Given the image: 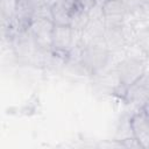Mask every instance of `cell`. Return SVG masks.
I'll list each match as a JSON object with an SVG mask.
<instances>
[{"mask_svg": "<svg viewBox=\"0 0 149 149\" xmlns=\"http://www.w3.org/2000/svg\"><path fill=\"white\" fill-rule=\"evenodd\" d=\"M54 23L50 20L34 19L29 24V33L36 44V47L42 51L51 50V34Z\"/></svg>", "mask_w": 149, "mask_h": 149, "instance_id": "277c9868", "label": "cell"}, {"mask_svg": "<svg viewBox=\"0 0 149 149\" xmlns=\"http://www.w3.org/2000/svg\"><path fill=\"white\" fill-rule=\"evenodd\" d=\"M148 92H149V79L148 72L146 71L140 78L129 84L122 94V98L128 104L139 105L140 107L148 104Z\"/></svg>", "mask_w": 149, "mask_h": 149, "instance_id": "5b68a950", "label": "cell"}, {"mask_svg": "<svg viewBox=\"0 0 149 149\" xmlns=\"http://www.w3.org/2000/svg\"><path fill=\"white\" fill-rule=\"evenodd\" d=\"M147 105L142 106L129 118L133 137L141 144L142 149L149 148V118Z\"/></svg>", "mask_w": 149, "mask_h": 149, "instance_id": "3957f363", "label": "cell"}, {"mask_svg": "<svg viewBox=\"0 0 149 149\" xmlns=\"http://www.w3.org/2000/svg\"><path fill=\"white\" fill-rule=\"evenodd\" d=\"M126 10H127V14L130 13V12H134L135 9L142 7L143 5L148 3V0H121Z\"/></svg>", "mask_w": 149, "mask_h": 149, "instance_id": "4fadbf2b", "label": "cell"}, {"mask_svg": "<svg viewBox=\"0 0 149 149\" xmlns=\"http://www.w3.org/2000/svg\"><path fill=\"white\" fill-rule=\"evenodd\" d=\"M19 0H0V13L7 21H14Z\"/></svg>", "mask_w": 149, "mask_h": 149, "instance_id": "8fae6325", "label": "cell"}, {"mask_svg": "<svg viewBox=\"0 0 149 149\" xmlns=\"http://www.w3.org/2000/svg\"><path fill=\"white\" fill-rule=\"evenodd\" d=\"M52 23L55 26H69L70 24V13L64 3V0H57L51 6Z\"/></svg>", "mask_w": 149, "mask_h": 149, "instance_id": "ba28073f", "label": "cell"}, {"mask_svg": "<svg viewBox=\"0 0 149 149\" xmlns=\"http://www.w3.org/2000/svg\"><path fill=\"white\" fill-rule=\"evenodd\" d=\"M1 29H2V27H1V24H0V36H1Z\"/></svg>", "mask_w": 149, "mask_h": 149, "instance_id": "9a60e30c", "label": "cell"}, {"mask_svg": "<svg viewBox=\"0 0 149 149\" xmlns=\"http://www.w3.org/2000/svg\"><path fill=\"white\" fill-rule=\"evenodd\" d=\"M102 13L105 16H126L127 10L121 0H106L102 5Z\"/></svg>", "mask_w": 149, "mask_h": 149, "instance_id": "9c48e42d", "label": "cell"}, {"mask_svg": "<svg viewBox=\"0 0 149 149\" xmlns=\"http://www.w3.org/2000/svg\"><path fill=\"white\" fill-rule=\"evenodd\" d=\"M104 41L107 50L111 51H119L126 47V42L122 35L121 27H112L105 28L104 30Z\"/></svg>", "mask_w": 149, "mask_h": 149, "instance_id": "52a82bcc", "label": "cell"}, {"mask_svg": "<svg viewBox=\"0 0 149 149\" xmlns=\"http://www.w3.org/2000/svg\"><path fill=\"white\" fill-rule=\"evenodd\" d=\"M90 22V17H88V14L87 12L85 10H78L74 14L71 15L70 17V28L72 30H76V31H83L86 26Z\"/></svg>", "mask_w": 149, "mask_h": 149, "instance_id": "30bf717a", "label": "cell"}, {"mask_svg": "<svg viewBox=\"0 0 149 149\" xmlns=\"http://www.w3.org/2000/svg\"><path fill=\"white\" fill-rule=\"evenodd\" d=\"M121 144L126 148H142L141 144L134 139V137H128L121 141Z\"/></svg>", "mask_w": 149, "mask_h": 149, "instance_id": "5bb4252c", "label": "cell"}, {"mask_svg": "<svg viewBox=\"0 0 149 149\" xmlns=\"http://www.w3.org/2000/svg\"><path fill=\"white\" fill-rule=\"evenodd\" d=\"M146 71H147V68L140 58L128 57L125 61H122L116 68L119 88L122 87V94H123L125 88L129 84L135 81L137 78H140Z\"/></svg>", "mask_w": 149, "mask_h": 149, "instance_id": "7a4b0ae2", "label": "cell"}, {"mask_svg": "<svg viewBox=\"0 0 149 149\" xmlns=\"http://www.w3.org/2000/svg\"><path fill=\"white\" fill-rule=\"evenodd\" d=\"M40 19V20H50L52 21V14H51V7L45 3H40L35 7L33 12V20Z\"/></svg>", "mask_w": 149, "mask_h": 149, "instance_id": "7c38bea8", "label": "cell"}, {"mask_svg": "<svg viewBox=\"0 0 149 149\" xmlns=\"http://www.w3.org/2000/svg\"><path fill=\"white\" fill-rule=\"evenodd\" d=\"M72 44V29L70 26H55L51 34V51L55 55L69 54Z\"/></svg>", "mask_w": 149, "mask_h": 149, "instance_id": "8992f818", "label": "cell"}, {"mask_svg": "<svg viewBox=\"0 0 149 149\" xmlns=\"http://www.w3.org/2000/svg\"><path fill=\"white\" fill-rule=\"evenodd\" d=\"M109 51L104 44H90L83 47L79 63L90 72L101 70L108 62Z\"/></svg>", "mask_w": 149, "mask_h": 149, "instance_id": "6da1fadb", "label": "cell"}]
</instances>
